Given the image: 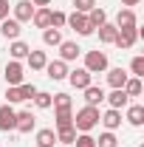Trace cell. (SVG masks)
<instances>
[{"label": "cell", "instance_id": "cell-1", "mask_svg": "<svg viewBox=\"0 0 144 147\" xmlns=\"http://www.w3.org/2000/svg\"><path fill=\"white\" fill-rule=\"evenodd\" d=\"M96 125H99V108L85 105V108H79L73 113V127H76V133H90Z\"/></svg>", "mask_w": 144, "mask_h": 147}, {"label": "cell", "instance_id": "cell-2", "mask_svg": "<svg viewBox=\"0 0 144 147\" xmlns=\"http://www.w3.org/2000/svg\"><path fill=\"white\" fill-rule=\"evenodd\" d=\"M85 71H90V74H105L108 71V54L105 51H88L85 54V65H82Z\"/></svg>", "mask_w": 144, "mask_h": 147}, {"label": "cell", "instance_id": "cell-3", "mask_svg": "<svg viewBox=\"0 0 144 147\" xmlns=\"http://www.w3.org/2000/svg\"><path fill=\"white\" fill-rule=\"evenodd\" d=\"M6 85H23V79H26V65L20 62V59H11V62H6Z\"/></svg>", "mask_w": 144, "mask_h": 147}, {"label": "cell", "instance_id": "cell-4", "mask_svg": "<svg viewBox=\"0 0 144 147\" xmlns=\"http://www.w3.org/2000/svg\"><path fill=\"white\" fill-rule=\"evenodd\" d=\"M65 26H71V28H73L79 37H90V34H93V26H90L88 14H79V11L68 14V23H65Z\"/></svg>", "mask_w": 144, "mask_h": 147}, {"label": "cell", "instance_id": "cell-5", "mask_svg": "<svg viewBox=\"0 0 144 147\" xmlns=\"http://www.w3.org/2000/svg\"><path fill=\"white\" fill-rule=\"evenodd\" d=\"M136 40H139V28H119V34H116V40H113V45L122 48V51H130V48L136 45Z\"/></svg>", "mask_w": 144, "mask_h": 147}, {"label": "cell", "instance_id": "cell-6", "mask_svg": "<svg viewBox=\"0 0 144 147\" xmlns=\"http://www.w3.org/2000/svg\"><path fill=\"white\" fill-rule=\"evenodd\" d=\"M68 82L76 91H85L88 85H93V74L85 71V68H73V71H68Z\"/></svg>", "mask_w": 144, "mask_h": 147}, {"label": "cell", "instance_id": "cell-7", "mask_svg": "<svg viewBox=\"0 0 144 147\" xmlns=\"http://www.w3.org/2000/svg\"><path fill=\"white\" fill-rule=\"evenodd\" d=\"M11 11H14V20H17V23H31L34 3H31V0H17V3L11 6Z\"/></svg>", "mask_w": 144, "mask_h": 147}, {"label": "cell", "instance_id": "cell-8", "mask_svg": "<svg viewBox=\"0 0 144 147\" xmlns=\"http://www.w3.org/2000/svg\"><path fill=\"white\" fill-rule=\"evenodd\" d=\"M42 71L48 74V79H54V82H59V79H68V62H62V59L45 62V68H42Z\"/></svg>", "mask_w": 144, "mask_h": 147}, {"label": "cell", "instance_id": "cell-9", "mask_svg": "<svg viewBox=\"0 0 144 147\" xmlns=\"http://www.w3.org/2000/svg\"><path fill=\"white\" fill-rule=\"evenodd\" d=\"M34 113L31 110H17V116H14V130L17 133H31L34 130Z\"/></svg>", "mask_w": 144, "mask_h": 147}, {"label": "cell", "instance_id": "cell-10", "mask_svg": "<svg viewBox=\"0 0 144 147\" xmlns=\"http://www.w3.org/2000/svg\"><path fill=\"white\" fill-rule=\"evenodd\" d=\"M113 26H116V28H139V17H136L133 9H119Z\"/></svg>", "mask_w": 144, "mask_h": 147}, {"label": "cell", "instance_id": "cell-11", "mask_svg": "<svg viewBox=\"0 0 144 147\" xmlns=\"http://www.w3.org/2000/svg\"><path fill=\"white\" fill-rule=\"evenodd\" d=\"M20 31H23V23H17L14 17L0 20V34L6 37V40H20Z\"/></svg>", "mask_w": 144, "mask_h": 147}, {"label": "cell", "instance_id": "cell-12", "mask_svg": "<svg viewBox=\"0 0 144 147\" xmlns=\"http://www.w3.org/2000/svg\"><path fill=\"white\" fill-rule=\"evenodd\" d=\"M57 48H59V59H62V62H73L76 57L82 54V48H79L76 42H71V40H62Z\"/></svg>", "mask_w": 144, "mask_h": 147}, {"label": "cell", "instance_id": "cell-13", "mask_svg": "<svg viewBox=\"0 0 144 147\" xmlns=\"http://www.w3.org/2000/svg\"><path fill=\"white\" fill-rule=\"evenodd\" d=\"M105 99H108V105H110L113 110H122V108H127V105H130V96H127L122 88H113Z\"/></svg>", "mask_w": 144, "mask_h": 147}, {"label": "cell", "instance_id": "cell-14", "mask_svg": "<svg viewBox=\"0 0 144 147\" xmlns=\"http://www.w3.org/2000/svg\"><path fill=\"white\" fill-rule=\"evenodd\" d=\"M14 116H17V110L11 108L9 102H6V105H0V130H6V133H9V130H14Z\"/></svg>", "mask_w": 144, "mask_h": 147}, {"label": "cell", "instance_id": "cell-15", "mask_svg": "<svg viewBox=\"0 0 144 147\" xmlns=\"http://www.w3.org/2000/svg\"><path fill=\"white\" fill-rule=\"evenodd\" d=\"M99 122L105 125V130H116L122 125V110H113L110 108L108 113H99Z\"/></svg>", "mask_w": 144, "mask_h": 147}, {"label": "cell", "instance_id": "cell-16", "mask_svg": "<svg viewBox=\"0 0 144 147\" xmlns=\"http://www.w3.org/2000/svg\"><path fill=\"white\" fill-rule=\"evenodd\" d=\"M31 23H34L37 28H51V9H48V6H42V9H34V14H31Z\"/></svg>", "mask_w": 144, "mask_h": 147}, {"label": "cell", "instance_id": "cell-17", "mask_svg": "<svg viewBox=\"0 0 144 147\" xmlns=\"http://www.w3.org/2000/svg\"><path fill=\"white\" fill-rule=\"evenodd\" d=\"M127 76H130V74H127L124 68H108V85L110 88H124Z\"/></svg>", "mask_w": 144, "mask_h": 147}, {"label": "cell", "instance_id": "cell-18", "mask_svg": "<svg viewBox=\"0 0 144 147\" xmlns=\"http://www.w3.org/2000/svg\"><path fill=\"white\" fill-rule=\"evenodd\" d=\"M26 62H28V68L31 71H42L45 68V62H48V57H45V51H28V57H26Z\"/></svg>", "mask_w": 144, "mask_h": 147}, {"label": "cell", "instance_id": "cell-19", "mask_svg": "<svg viewBox=\"0 0 144 147\" xmlns=\"http://www.w3.org/2000/svg\"><path fill=\"white\" fill-rule=\"evenodd\" d=\"M96 31H99V42H102V45H113V40H116V34H119V28H116L113 23H105V26H99Z\"/></svg>", "mask_w": 144, "mask_h": 147}, {"label": "cell", "instance_id": "cell-20", "mask_svg": "<svg viewBox=\"0 0 144 147\" xmlns=\"http://www.w3.org/2000/svg\"><path fill=\"white\" fill-rule=\"evenodd\" d=\"M54 119H57V130L59 127H71L73 125V110L71 108H54Z\"/></svg>", "mask_w": 144, "mask_h": 147}, {"label": "cell", "instance_id": "cell-21", "mask_svg": "<svg viewBox=\"0 0 144 147\" xmlns=\"http://www.w3.org/2000/svg\"><path fill=\"white\" fill-rule=\"evenodd\" d=\"M28 51H31V45H28V42H23V40H11V45H9L11 59H26Z\"/></svg>", "mask_w": 144, "mask_h": 147}, {"label": "cell", "instance_id": "cell-22", "mask_svg": "<svg viewBox=\"0 0 144 147\" xmlns=\"http://www.w3.org/2000/svg\"><path fill=\"white\" fill-rule=\"evenodd\" d=\"M127 122L133 127H141L144 125V105H127Z\"/></svg>", "mask_w": 144, "mask_h": 147}, {"label": "cell", "instance_id": "cell-23", "mask_svg": "<svg viewBox=\"0 0 144 147\" xmlns=\"http://www.w3.org/2000/svg\"><path fill=\"white\" fill-rule=\"evenodd\" d=\"M54 144H57V133L51 127L37 130V147H54Z\"/></svg>", "mask_w": 144, "mask_h": 147}, {"label": "cell", "instance_id": "cell-24", "mask_svg": "<svg viewBox=\"0 0 144 147\" xmlns=\"http://www.w3.org/2000/svg\"><path fill=\"white\" fill-rule=\"evenodd\" d=\"M88 20H90V26H93V31H96L99 26H105V23H108V11H105V9H99V6H93V9L88 11Z\"/></svg>", "mask_w": 144, "mask_h": 147}, {"label": "cell", "instance_id": "cell-25", "mask_svg": "<svg viewBox=\"0 0 144 147\" xmlns=\"http://www.w3.org/2000/svg\"><path fill=\"white\" fill-rule=\"evenodd\" d=\"M122 91L133 99V96H141L144 85H141V79H139V76H127V82H124V88H122Z\"/></svg>", "mask_w": 144, "mask_h": 147}, {"label": "cell", "instance_id": "cell-26", "mask_svg": "<svg viewBox=\"0 0 144 147\" xmlns=\"http://www.w3.org/2000/svg\"><path fill=\"white\" fill-rule=\"evenodd\" d=\"M102 99H105V91H102V88H96V85H88V88H85V105H93V108H96Z\"/></svg>", "mask_w": 144, "mask_h": 147}, {"label": "cell", "instance_id": "cell-27", "mask_svg": "<svg viewBox=\"0 0 144 147\" xmlns=\"http://www.w3.org/2000/svg\"><path fill=\"white\" fill-rule=\"evenodd\" d=\"M42 42L57 48V45L62 42V31H59V28H42Z\"/></svg>", "mask_w": 144, "mask_h": 147}, {"label": "cell", "instance_id": "cell-28", "mask_svg": "<svg viewBox=\"0 0 144 147\" xmlns=\"http://www.w3.org/2000/svg\"><path fill=\"white\" fill-rule=\"evenodd\" d=\"M73 139H76V127H73V125L71 127H59L57 130V142H59V144L68 147V144H73Z\"/></svg>", "mask_w": 144, "mask_h": 147}, {"label": "cell", "instance_id": "cell-29", "mask_svg": "<svg viewBox=\"0 0 144 147\" xmlns=\"http://www.w3.org/2000/svg\"><path fill=\"white\" fill-rule=\"evenodd\" d=\"M96 147H119V139H116V133H113V130H105V133L96 139Z\"/></svg>", "mask_w": 144, "mask_h": 147}, {"label": "cell", "instance_id": "cell-30", "mask_svg": "<svg viewBox=\"0 0 144 147\" xmlns=\"http://www.w3.org/2000/svg\"><path fill=\"white\" fill-rule=\"evenodd\" d=\"M34 105H37L40 110H48V108H51V93L37 91V93H34Z\"/></svg>", "mask_w": 144, "mask_h": 147}, {"label": "cell", "instance_id": "cell-31", "mask_svg": "<svg viewBox=\"0 0 144 147\" xmlns=\"http://www.w3.org/2000/svg\"><path fill=\"white\" fill-rule=\"evenodd\" d=\"M130 76H139V79L144 76V57L141 54L133 57V62H130Z\"/></svg>", "mask_w": 144, "mask_h": 147}, {"label": "cell", "instance_id": "cell-32", "mask_svg": "<svg viewBox=\"0 0 144 147\" xmlns=\"http://www.w3.org/2000/svg\"><path fill=\"white\" fill-rule=\"evenodd\" d=\"M73 147H96V139H93L90 133H76V139H73Z\"/></svg>", "mask_w": 144, "mask_h": 147}, {"label": "cell", "instance_id": "cell-33", "mask_svg": "<svg viewBox=\"0 0 144 147\" xmlns=\"http://www.w3.org/2000/svg\"><path fill=\"white\" fill-rule=\"evenodd\" d=\"M6 102H9V105H17V102H23L20 85H9V91H6Z\"/></svg>", "mask_w": 144, "mask_h": 147}, {"label": "cell", "instance_id": "cell-34", "mask_svg": "<svg viewBox=\"0 0 144 147\" xmlns=\"http://www.w3.org/2000/svg\"><path fill=\"white\" fill-rule=\"evenodd\" d=\"M51 108H71V96L68 93H54L51 96Z\"/></svg>", "mask_w": 144, "mask_h": 147}, {"label": "cell", "instance_id": "cell-35", "mask_svg": "<svg viewBox=\"0 0 144 147\" xmlns=\"http://www.w3.org/2000/svg\"><path fill=\"white\" fill-rule=\"evenodd\" d=\"M65 23H68L65 11H51V28H65Z\"/></svg>", "mask_w": 144, "mask_h": 147}, {"label": "cell", "instance_id": "cell-36", "mask_svg": "<svg viewBox=\"0 0 144 147\" xmlns=\"http://www.w3.org/2000/svg\"><path fill=\"white\" fill-rule=\"evenodd\" d=\"M93 6H96V0H73V11H79V14H88Z\"/></svg>", "mask_w": 144, "mask_h": 147}, {"label": "cell", "instance_id": "cell-37", "mask_svg": "<svg viewBox=\"0 0 144 147\" xmlns=\"http://www.w3.org/2000/svg\"><path fill=\"white\" fill-rule=\"evenodd\" d=\"M20 93H23V102H26V99H34L37 88L31 85V82H23V85H20Z\"/></svg>", "mask_w": 144, "mask_h": 147}, {"label": "cell", "instance_id": "cell-38", "mask_svg": "<svg viewBox=\"0 0 144 147\" xmlns=\"http://www.w3.org/2000/svg\"><path fill=\"white\" fill-rule=\"evenodd\" d=\"M9 9H11V6H9V0H0V20L9 17Z\"/></svg>", "mask_w": 144, "mask_h": 147}, {"label": "cell", "instance_id": "cell-39", "mask_svg": "<svg viewBox=\"0 0 144 147\" xmlns=\"http://www.w3.org/2000/svg\"><path fill=\"white\" fill-rule=\"evenodd\" d=\"M139 3H141V0H122V6H124V9H133V6H139Z\"/></svg>", "mask_w": 144, "mask_h": 147}, {"label": "cell", "instance_id": "cell-40", "mask_svg": "<svg viewBox=\"0 0 144 147\" xmlns=\"http://www.w3.org/2000/svg\"><path fill=\"white\" fill-rule=\"evenodd\" d=\"M31 3H34V9H42V6H48L51 0H31Z\"/></svg>", "mask_w": 144, "mask_h": 147}, {"label": "cell", "instance_id": "cell-41", "mask_svg": "<svg viewBox=\"0 0 144 147\" xmlns=\"http://www.w3.org/2000/svg\"><path fill=\"white\" fill-rule=\"evenodd\" d=\"M54 147H65V144H54Z\"/></svg>", "mask_w": 144, "mask_h": 147}, {"label": "cell", "instance_id": "cell-42", "mask_svg": "<svg viewBox=\"0 0 144 147\" xmlns=\"http://www.w3.org/2000/svg\"><path fill=\"white\" fill-rule=\"evenodd\" d=\"M0 147H3V144H0Z\"/></svg>", "mask_w": 144, "mask_h": 147}]
</instances>
